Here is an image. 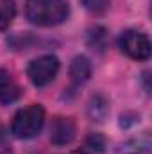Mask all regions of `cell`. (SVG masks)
Segmentation results:
<instances>
[{"label":"cell","instance_id":"9","mask_svg":"<svg viewBox=\"0 0 152 154\" xmlns=\"http://www.w3.org/2000/svg\"><path fill=\"white\" fill-rule=\"evenodd\" d=\"M109 113V100L104 95H93L88 102V116L93 122H104Z\"/></svg>","mask_w":152,"mask_h":154},{"label":"cell","instance_id":"10","mask_svg":"<svg viewBox=\"0 0 152 154\" xmlns=\"http://www.w3.org/2000/svg\"><path fill=\"white\" fill-rule=\"evenodd\" d=\"M16 14V7L13 4V0H0V31H5Z\"/></svg>","mask_w":152,"mask_h":154},{"label":"cell","instance_id":"6","mask_svg":"<svg viewBox=\"0 0 152 154\" xmlns=\"http://www.w3.org/2000/svg\"><path fill=\"white\" fill-rule=\"evenodd\" d=\"M22 97L20 84L13 79V75L0 68V104H11Z\"/></svg>","mask_w":152,"mask_h":154},{"label":"cell","instance_id":"4","mask_svg":"<svg viewBox=\"0 0 152 154\" xmlns=\"http://www.w3.org/2000/svg\"><path fill=\"white\" fill-rule=\"evenodd\" d=\"M57 72H59V59L54 54L36 57L27 66V75L32 81V84L38 86V88L50 84L56 79Z\"/></svg>","mask_w":152,"mask_h":154},{"label":"cell","instance_id":"5","mask_svg":"<svg viewBox=\"0 0 152 154\" xmlns=\"http://www.w3.org/2000/svg\"><path fill=\"white\" fill-rule=\"evenodd\" d=\"M75 138V124L72 118L56 116L50 125V142L54 145H66Z\"/></svg>","mask_w":152,"mask_h":154},{"label":"cell","instance_id":"1","mask_svg":"<svg viewBox=\"0 0 152 154\" xmlns=\"http://www.w3.org/2000/svg\"><path fill=\"white\" fill-rule=\"evenodd\" d=\"M25 16L32 25L54 27L70 16V5L66 0H27Z\"/></svg>","mask_w":152,"mask_h":154},{"label":"cell","instance_id":"2","mask_svg":"<svg viewBox=\"0 0 152 154\" xmlns=\"http://www.w3.org/2000/svg\"><path fill=\"white\" fill-rule=\"evenodd\" d=\"M45 125V109L39 104H31L20 109L11 124V133L20 140H31L38 136Z\"/></svg>","mask_w":152,"mask_h":154},{"label":"cell","instance_id":"12","mask_svg":"<svg viewBox=\"0 0 152 154\" xmlns=\"http://www.w3.org/2000/svg\"><path fill=\"white\" fill-rule=\"evenodd\" d=\"M84 4L90 11H97V13L108 7V0H84Z\"/></svg>","mask_w":152,"mask_h":154},{"label":"cell","instance_id":"11","mask_svg":"<svg viewBox=\"0 0 152 154\" xmlns=\"http://www.w3.org/2000/svg\"><path fill=\"white\" fill-rule=\"evenodd\" d=\"M84 149L88 151V152H104V149H106V138L102 136V134H99V133H93V134H90L88 138H86V142H84Z\"/></svg>","mask_w":152,"mask_h":154},{"label":"cell","instance_id":"7","mask_svg":"<svg viewBox=\"0 0 152 154\" xmlns=\"http://www.w3.org/2000/svg\"><path fill=\"white\" fill-rule=\"evenodd\" d=\"M91 75V63L86 56H75L70 65V79L75 86L84 84Z\"/></svg>","mask_w":152,"mask_h":154},{"label":"cell","instance_id":"8","mask_svg":"<svg viewBox=\"0 0 152 154\" xmlns=\"http://www.w3.org/2000/svg\"><path fill=\"white\" fill-rule=\"evenodd\" d=\"M150 138H149V134H143V136L131 138V140L120 143L116 149V154H150Z\"/></svg>","mask_w":152,"mask_h":154},{"label":"cell","instance_id":"3","mask_svg":"<svg viewBox=\"0 0 152 154\" xmlns=\"http://www.w3.org/2000/svg\"><path fill=\"white\" fill-rule=\"evenodd\" d=\"M120 48L125 56H129L131 59H136V61H147L152 52L149 36L145 32L134 31V29H129V31L122 32Z\"/></svg>","mask_w":152,"mask_h":154},{"label":"cell","instance_id":"13","mask_svg":"<svg viewBox=\"0 0 152 154\" xmlns=\"http://www.w3.org/2000/svg\"><path fill=\"white\" fill-rule=\"evenodd\" d=\"M74 154H81V152H74Z\"/></svg>","mask_w":152,"mask_h":154}]
</instances>
